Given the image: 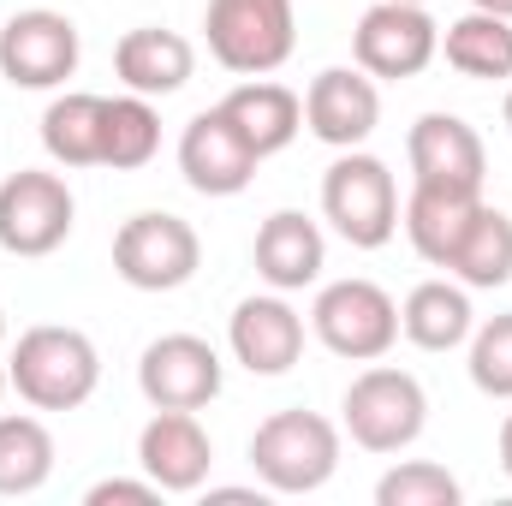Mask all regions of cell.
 I'll use <instances>...</instances> for the list:
<instances>
[{
	"mask_svg": "<svg viewBox=\"0 0 512 506\" xmlns=\"http://www.w3.org/2000/svg\"><path fill=\"white\" fill-rule=\"evenodd\" d=\"M6 381L18 387V399L30 411H78L102 387V352L84 328L42 322V328L18 334V346L6 358Z\"/></svg>",
	"mask_w": 512,
	"mask_h": 506,
	"instance_id": "obj_1",
	"label": "cell"
},
{
	"mask_svg": "<svg viewBox=\"0 0 512 506\" xmlns=\"http://www.w3.org/2000/svg\"><path fill=\"white\" fill-rule=\"evenodd\" d=\"M251 471L268 495H316L340 471V429L322 411H274L251 435Z\"/></svg>",
	"mask_w": 512,
	"mask_h": 506,
	"instance_id": "obj_2",
	"label": "cell"
},
{
	"mask_svg": "<svg viewBox=\"0 0 512 506\" xmlns=\"http://www.w3.org/2000/svg\"><path fill=\"white\" fill-rule=\"evenodd\" d=\"M203 36L215 66L239 78H268L298 48V6L292 0H209Z\"/></svg>",
	"mask_w": 512,
	"mask_h": 506,
	"instance_id": "obj_3",
	"label": "cell"
},
{
	"mask_svg": "<svg viewBox=\"0 0 512 506\" xmlns=\"http://www.w3.org/2000/svg\"><path fill=\"white\" fill-rule=\"evenodd\" d=\"M340 423L364 453H405L429 423V393L411 370H393L376 358L364 376H352L340 399Z\"/></svg>",
	"mask_w": 512,
	"mask_h": 506,
	"instance_id": "obj_4",
	"label": "cell"
},
{
	"mask_svg": "<svg viewBox=\"0 0 512 506\" xmlns=\"http://www.w3.org/2000/svg\"><path fill=\"white\" fill-rule=\"evenodd\" d=\"M322 215L352 251H382L399 233V185L382 155L340 149V161L322 173Z\"/></svg>",
	"mask_w": 512,
	"mask_h": 506,
	"instance_id": "obj_5",
	"label": "cell"
},
{
	"mask_svg": "<svg viewBox=\"0 0 512 506\" xmlns=\"http://www.w3.org/2000/svg\"><path fill=\"white\" fill-rule=\"evenodd\" d=\"M310 334L346 364H376L399 346V304L376 280H334L310 304Z\"/></svg>",
	"mask_w": 512,
	"mask_h": 506,
	"instance_id": "obj_6",
	"label": "cell"
},
{
	"mask_svg": "<svg viewBox=\"0 0 512 506\" xmlns=\"http://www.w3.org/2000/svg\"><path fill=\"white\" fill-rule=\"evenodd\" d=\"M203 268V239L185 215L143 209L114 233V274L137 292H179Z\"/></svg>",
	"mask_w": 512,
	"mask_h": 506,
	"instance_id": "obj_7",
	"label": "cell"
},
{
	"mask_svg": "<svg viewBox=\"0 0 512 506\" xmlns=\"http://www.w3.org/2000/svg\"><path fill=\"white\" fill-rule=\"evenodd\" d=\"M72 221H78V203L60 173L18 167L12 179H0V251L6 256H54L72 239Z\"/></svg>",
	"mask_w": 512,
	"mask_h": 506,
	"instance_id": "obj_8",
	"label": "cell"
},
{
	"mask_svg": "<svg viewBox=\"0 0 512 506\" xmlns=\"http://www.w3.org/2000/svg\"><path fill=\"white\" fill-rule=\"evenodd\" d=\"M78 54H84L78 24L54 6L12 12L0 30V78L12 90H60L78 72Z\"/></svg>",
	"mask_w": 512,
	"mask_h": 506,
	"instance_id": "obj_9",
	"label": "cell"
},
{
	"mask_svg": "<svg viewBox=\"0 0 512 506\" xmlns=\"http://www.w3.org/2000/svg\"><path fill=\"white\" fill-rule=\"evenodd\" d=\"M435 54H441V24L429 18V6H411V0H376L352 30V60L376 84L429 72Z\"/></svg>",
	"mask_w": 512,
	"mask_h": 506,
	"instance_id": "obj_10",
	"label": "cell"
},
{
	"mask_svg": "<svg viewBox=\"0 0 512 506\" xmlns=\"http://www.w3.org/2000/svg\"><path fill=\"white\" fill-rule=\"evenodd\" d=\"M227 364L203 334H161L137 358V387L155 411H203L221 399Z\"/></svg>",
	"mask_w": 512,
	"mask_h": 506,
	"instance_id": "obj_11",
	"label": "cell"
},
{
	"mask_svg": "<svg viewBox=\"0 0 512 506\" xmlns=\"http://www.w3.org/2000/svg\"><path fill=\"white\" fill-rule=\"evenodd\" d=\"M304 126L328 149H364L382 126V90L364 66H328L304 90Z\"/></svg>",
	"mask_w": 512,
	"mask_h": 506,
	"instance_id": "obj_12",
	"label": "cell"
},
{
	"mask_svg": "<svg viewBox=\"0 0 512 506\" xmlns=\"http://www.w3.org/2000/svg\"><path fill=\"white\" fill-rule=\"evenodd\" d=\"M256 167H262V155L227 120V108H203L179 131V173L197 197H239L256 179Z\"/></svg>",
	"mask_w": 512,
	"mask_h": 506,
	"instance_id": "obj_13",
	"label": "cell"
},
{
	"mask_svg": "<svg viewBox=\"0 0 512 506\" xmlns=\"http://www.w3.org/2000/svg\"><path fill=\"white\" fill-rule=\"evenodd\" d=\"M405 161H411V185H459V191H483L489 179V149L471 120L459 114H417L405 131Z\"/></svg>",
	"mask_w": 512,
	"mask_h": 506,
	"instance_id": "obj_14",
	"label": "cell"
},
{
	"mask_svg": "<svg viewBox=\"0 0 512 506\" xmlns=\"http://www.w3.org/2000/svg\"><path fill=\"white\" fill-rule=\"evenodd\" d=\"M137 465L161 495H197L215 471V441L197 411H155L137 435Z\"/></svg>",
	"mask_w": 512,
	"mask_h": 506,
	"instance_id": "obj_15",
	"label": "cell"
},
{
	"mask_svg": "<svg viewBox=\"0 0 512 506\" xmlns=\"http://www.w3.org/2000/svg\"><path fill=\"white\" fill-rule=\"evenodd\" d=\"M227 346L251 376H286L304 358V316L286 304V292H256L233 310Z\"/></svg>",
	"mask_w": 512,
	"mask_h": 506,
	"instance_id": "obj_16",
	"label": "cell"
},
{
	"mask_svg": "<svg viewBox=\"0 0 512 506\" xmlns=\"http://www.w3.org/2000/svg\"><path fill=\"white\" fill-rule=\"evenodd\" d=\"M256 274L268 280V292H304L322 280L328 268V239L310 215L298 209H274L262 227H256V245H251Z\"/></svg>",
	"mask_w": 512,
	"mask_h": 506,
	"instance_id": "obj_17",
	"label": "cell"
},
{
	"mask_svg": "<svg viewBox=\"0 0 512 506\" xmlns=\"http://www.w3.org/2000/svg\"><path fill=\"white\" fill-rule=\"evenodd\" d=\"M114 72L131 96H179L197 72V48L179 36V30H161V24H137L114 42Z\"/></svg>",
	"mask_w": 512,
	"mask_h": 506,
	"instance_id": "obj_18",
	"label": "cell"
},
{
	"mask_svg": "<svg viewBox=\"0 0 512 506\" xmlns=\"http://www.w3.org/2000/svg\"><path fill=\"white\" fill-rule=\"evenodd\" d=\"M477 209H483V191H459V185H411L399 227H405L411 251L423 256L429 268H447Z\"/></svg>",
	"mask_w": 512,
	"mask_h": 506,
	"instance_id": "obj_19",
	"label": "cell"
},
{
	"mask_svg": "<svg viewBox=\"0 0 512 506\" xmlns=\"http://www.w3.org/2000/svg\"><path fill=\"white\" fill-rule=\"evenodd\" d=\"M471 328H477V310H471V286L459 280H423L399 304V334L417 352H453L471 340Z\"/></svg>",
	"mask_w": 512,
	"mask_h": 506,
	"instance_id": "obj_20",
	"label": "cell"
},
{
	"mask_svg": "<svg viewBox=\"0 0 512 506\" xmlns=\"http://www.w3.org/2000/svg\"><path fill=\"white\" fill-rule=\"evenodd\" d=\"M221 108H227L233 126L245 131V143L262 161L280 155V149H292V137L304 131V96L286 90V84H274V78H245Z\"/></svg>",
	"mask_w": 512,
	"mask_h": 506,
	"instance_id": "obj_21",
	"label": "cell"
},
{
	"mask_svg": "<svg viewBox=\"0 0 512 506\" xmlns=\"http://www.w3.org/2000/svg\"><path fill=\"white\" fill-rule=\"evenodd\" d=\"M441 54L459 78H477V84H507L512 78V18L495 12H465L441 30Z\"/></svg>",
	"mask_w": 512,
	"mask_h": 506,
	"instance_id": "obj_22",
	"label": "cell"
},
{
	"mask_svg": "<svg viewBox=\"0 0 512 506\" xmlns=\"http://www.w3.org/2000/svg\"><path fill=\"white\" fill-rule=\"evenodd\" d=\"M102 114H108V96H90V90L54 96L42 114L48 161L54 167H102Z\"/></svg>",
	"mask_w": 512,
	"mask_h": 506,
	"instance_id": "obj_23",
	"label": "cell"
},
{
	"mask_svg": "<svg viewBox=\"0 0 512 506\" xmlns=\"http://www.w3.org/2000/svg\"><path fill=\"white\" fill-rule=\"evenodd\" d=\"M447 274H453L459 286H471V292L507 286L512 280V215L507 209L483 203V209L471 215V227H465L459 251H453V262H447Z\"/></svg>",
	"mask_w": 512,
	"mask_h": 506,
	"instance_id": "obj_24",
	"label": "cell"
},
{
	"mask_svg": "<svg viewBox=\"0 0 512 506\" xmlns=\"http://www.w3.org/2000/svg\"><path fill=\"white\" fill-rule=\"evenodd\" d=\"M54 477V435L30 411L0 417V495H36Z\"/></svg>",
	"mask_w": 512,
	"mask_h": 506,
	"instance_id": "obj_25",
	"label": "cell"
},
{
	"mask_svg": "<svg viewBox=\"0 0 512 506\" xmlns=\"http://www.w3.org/2000/svg\"><path fill=\"white\" fill-rule=\"evenodd\" d=\"M161 149V114L149 96H108V114H102V167L131 173V167H149Z\"/></svg>",
	"mask_w": 512,
	"mask_h": 506,
	"instance_id": "obj_26",
	"label": "cell"
},
{
	"mask_svg": "<svg viewBox=\"0 0 512 506\" xmlns=\"http://www.w3.org/2000/svg\"><path fill=\"white\" fill-rule=\"evenodd\" d=\"M459 501H465L459 477L435 459H405L376 483V506H459Z\"/></svg>",
	"mask_w": 512,
	"mask_h": 506,
	"instance_id": "obj_27",
	"label": "cell"
},
{
	"mask_svg": "<svg viewBox=\"0 0 512 506\" xmlns=\"http://www.w3.org/2000/svg\"><path fill=\"white\" fill-rule=\"evenodd\" d=\"M465 346H471V381H477V393L512 399V310L477 322Z\"/></svg>",
	"mask_w": 512,
	"mask_h": 506,
	"instance_id": "obj_28",
	"label": "cell"
},
{
	"mask_svg": "<svg viewBox=\"0 0 512 506\" xmlns=\"http://www.w3.org/2000/svg\"><path fill=\"white\" fill-rule=\"evenodd\" d=\"M90 506H114V501H126V506H149V501H161V489L143 477V483H131V477H108V483H96L90 495H84Z\"/></svg>",
	"mask_w": 512,
	"mask_h": 506,
	"instance_id": "obj_29",
	"label": "cell"
},
{
	"mask_svg": "<svg viewBox=\"0 0 512 506\" xmlns=\"http://www.w3.org/2000/svg\"><path fill=\"white\" fill-rule=\"evenodd\" d=\"M501 471L512 477V411H507V423H501Z\"/></svg>",
	"mask_w": 512,
	"mask_h": 506,
	"instance_id": "obj_30",
	"label": "cell"
},
{
	"mask_svg": "<svg viewBox=\"0 0 512 506\" xmlns=\"http://www.w3.org/2000/svg\"><path fill=\"white\" fill-rule=\"evenodd\" d=\"M477 12H495V18H512V0H471Z\"/></svg>",
	"mask_w": 512,
	"mask_h": 506,
	"instance_id": "obj_31",
	"label": "cell"
},
{
	"mask_svg": "<svg viewBox=\"0 0 512 506\" xmlns=\"http://www.w3.org/2000/svg\"><path fill=\"white\" fill-rule=\"evenodd\" d=\"M501 120H507V131H512V90H507V102H501Z\"/></svg>",
	"mask_w": 512,
	"mask_h": 506,
	"instance_id": "obj_32",
	"label": "cell"
},
{
	"mask_svg": "<svg viewBox=\"0 0 512 506\" xmlns=\"http://www.w3.org/2000/svg\"><path fill=\"white\" fill-rule=\"evenodd\" d=\"M6 387H12V381H6V358H0V393H6Z\"/></svg>",
	"mask_w": 512,
	"mask_h": 506,
	"instance_id": "obj_33",
	"label": "cell"
},
{
	"mask_svg": "<svg viewBox=\"0 0 512 506\" xmlns=\"http://www.w3.org/2000/svg\"><path fill=\"white\" fill-rule=\"evenodd\" d=\"M0 346H6V310H0Z\"/></svg>",
	"mask_w": 512,
	"mask_h": 506,
	"instance_id": "obj_34",
	"label": "cell"
},
{
	"mask_svg": "<svg viewBox=\"0 0 512 506\" xmlns=\"http://www.w3.org/2000/svg\"><path fill=\"white\" fill-rule=\"evenodd\" d=\"M411 6H429V0H411Z\"/></svg>",
	"mask_w": 512,
	"mask_h": 506,
	"instance_id": "obj_35",
	"label": "cell"
}]
</instances>
